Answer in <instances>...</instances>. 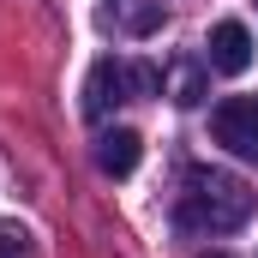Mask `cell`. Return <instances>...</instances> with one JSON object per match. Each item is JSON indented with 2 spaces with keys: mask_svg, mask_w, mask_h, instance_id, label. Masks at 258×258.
<instances>
[{
  "mask_svg": "<svg viewBox=\"0 0 258 258\" xmlns=\"http://www.w3.org/2000/svg\"><path fill=\"white\" fill-rule=\"evenodd\" d=\"M246 216H252L246 180H234V174H222V168H192V174H186L180 228H192V234H234Z\"/></svg>",
  "mask_w": 258,
  "mask_h": 258,
  "instance_id": "1",
  "label": "cell"
},
{
  "mask_svg": "<svg viewBox=\"0 0 258 258\" xmlns=\"http://www.w3.org/2000/svg\"><path fill=\"white\" fill-rule=\"evenodd\" d=\"M162 90V72L144 60H96L84 78V114L90 120H108V108H120L132 96H156Z\"/></svg>",
  "mask_w": 258,
  "mask_h": 258,
  "instance_id": "2",
  "label": "cell"
},
{
  "mask_svg": "<svg viewBox=\"0 0 258 258\" xmlns=\"http://www.w3.org/2000/svg\"><path fill=\"white\" fill-rule=\"evenodd\" d=\"M210 138L240 156V162H258V96H222L210 108Z\"/></svg>",
  "mask_w": 258,
  "mask_h": 258,
  "instance_id": "3",
  "label": "cell"
},
{
  "mask_svg": "<svg viewBox=\"0 0 258 258\" xmlns=\"http://www.w3.org/2000/svg\"><path fill=\"white\" fill-rule=\"evenodd\" d=\"M204 48H210L204 60L216 66V72H228V78H234V72H246V66H252V30H246L240 18H222V24L210 30V42H204Z\"/></svg>",
  "mask_w": 258,
  "mask_h": 258,
  "instance_id": "4",
  "label": "cell"
},
{
  "mask_svg": "<svg viewBox=\"0 0 258 258\" xmlns=\"http://www.w3.org/2000/svg\"><path fill=\"white\" fill-rule=\"evenodd\" d=\"M138 144H144V138H138L132 126L102 132V138H96V168H102V174H114V180H126L132 168H138Z\"/></svg>",
  "mask_w": 258,
  "mask_h": 258,
  "instance_id": "5",
  "label": "cell"
},
{
  "mask_svg": "<svg viewBox=\"0 0 258 258\" xmlns=\"http://www.w3.org/2000/svg\"><path fill=\"white\" fill-rule=\"evenodd\" d=\"M198 96H204V72H198V66H174V102L192 108Z\"/></svg>",
  "mask_w": 258,
  "mask_h": 258,
  "instance_id": "6",
  "label": "cell"
},
{
  "mask_svg": "<svg viewBox=\"0 0 258 258\" xmlns=\"http://www.w3.org/2000/svg\"><path fill=\"white\" fill-rule=\"evenodd\" d=\"M0 258H30V234L18 222H0Z\"/></svg>",
  "mask_w": 258,
  "mask_h": 258,
  "instance_id": "7",
  "label": "cell"
},
{
  "mask_svg": "<svg viewBox=\"0 0 258 258\" xmlns=\"http://www.w3.org/2000/svg\"><path fill=\"white\" fill-rule=\"evenodd\" d=\"M204 258H228V252H204Z\"/></svg>",
  "mask_w": 258,
  "mask_h": 258,
  "instance_id": "8",
  "label": "cell"
}]
</instances>
